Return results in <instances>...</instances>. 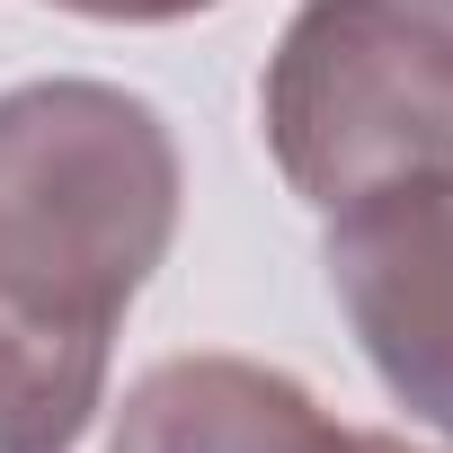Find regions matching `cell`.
<instances>
[{"instance_id":"6da1fadb","label":"cell","mask_w":453,"mask_h":453,"mask_svg":"<svg viewBox=\"0 0 453 453\" xmlns=\"http://www.w3.org/2000/svg\"><path fill=\"white\" fill-rule=\"evenodd\" d=\"M178 134L142 89H0V303L54 329L116 338V320L178 241Z\"/></svg>"},{"instance_id":"7a4b0ae2","label":"cell","mask_w":453,"mask_h":453,"mask_svg":"<svg viewBox=\"0 0 453 453\" xmlns=\"http://www.w3.org/2000/svg\"><path fill=\"white\" fill-rule=\"evenodd\" d=\"M258 134L311 213L453 169V19L418 0H303L258 72Z\"/></svg>"},{"instance_id":"3957f363","label":"cell","mask_w":453,"mask_h":453,"mask_svg":"<svg viewBox=\"0 0 453 453\" xmlns=\"http://www.w3.org/2000/svg\"><path fill=\"white\" fill-rule=\"evenodd\" d=\"M320 267L391 409L453 444V169L338 204Z\"/></svg>"},{"instance_id":"277c9868","label":"cell","mask_w":453,"mask_h":453,"mask_svg":"<svg viewBox=\"0 0 453 453\" xmlns=\"http://www.w3.org/2000/svg\"><path fill=\"white\" fill-rule=\"evenodd\" d=\"M338 418L258 356H160L125 382L107 453H338Z\"/></svg>"},{"instance_id":"5b68a950","label":"cell","mask_w":453,"mask_h":453,"mask_svg":"<svg viewBox=\"0 0 453 453\" xmlns=\"http://www.w3.org/2000/svg\"><path fill=\"white\" fill-rule=\"evenodd\" d=\"M107 356L116 338L98 329H54L0 303V453H81L107 409Z\"/></svg>"},{"instance_id":"8992f818","label":"cell","mask_w":453,"mask_h":453,"mask_svg":"<svg viewBox=\"0 0 453 453\" xmlns=\"http://www.w3.org/2000/svg\"><path fill=\"white\" fill-rule=\"evenodd\" d=\"M63 19H98V27H178V19H204L222 0H45Z\"/></svg>"},{"instance_id":"52a82bcc","label":"cell","mask_w":453,"mask_h":453,"mask_svg":"<svg viewBox=\"0 0 453 453\" xmlns=\"http://www.w3.org/2000/svg\"><path fill=\"white\" fill-rule=\"evenodd\" d=\"M338 453H435V444H409V435H391V426H347Z\"/></svg>"},{"instance_id":"ba28073f","label":"cell","mask_w":453,"mask_h":453,"mask_svg":"<svg viewBox=\"0 0 453 453\" xmlns=\"http://www.w3.org/2000/svg\"><path fill=\"white\" fill-rule=\"evenodd\" d=\"M418 10H435V19H453V0H418Z\"/></svg>"}]
</instances>
